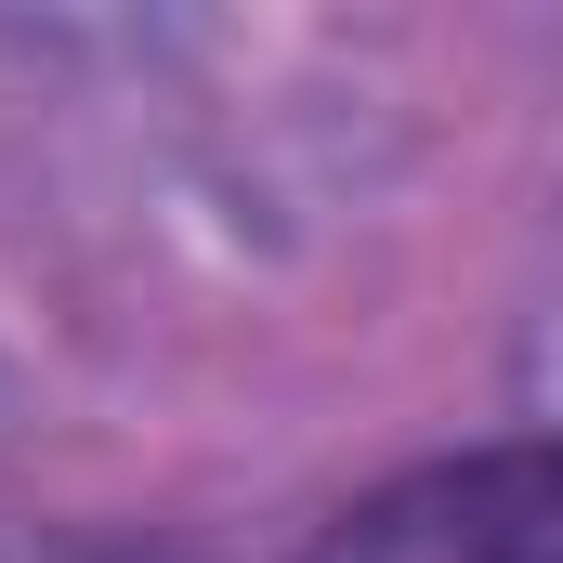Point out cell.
<instances>
[{
	"label": "cell",
	"instance_id": "1",
	"mask_svg": "<svg viewBox=\"0 0 563 563\" xmlns=\"http://www.w3.org/2000/svg\"><path fill=\"white\" fill-rule=\"evenodd\" d=\"M314 563H563V432L459 445L367 485L314 538Z\"/></svg>",
	"mask_w": 563,
	"mask_h": 563
}]
</instances>
